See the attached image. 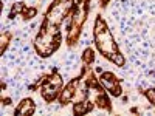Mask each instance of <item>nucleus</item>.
<instances>
[{
    "instance_id": "39448f33",
    "label": "nucleus",
    "mask_w": 155,
    "mask_h": 116,
    "mask_svg": "<svg viewBox=\"0 0 155 116\" xmlns=\"http://www.w3.org/2000/svg\"><path fill=\"white\" fill-rule=\"evenodd\" d=\"M146 96H147V99L152 102V104H155V90H147Z\"/></svg>"
},
{
    "instance_id": "f03ea898",
    "label": "nucleus",
    "mask_w": 155,
    "mask_h": 116,
    "mask_svg": "<svg viewBox=\"0 0 155 116\" xmlns=\"http://www.w3.org/2000/svg\"><path fill=\"white\" fill-rule=\"evenodd\" d=\"M101 82L104 84L115 96H118V95H120V85H118V81L115 79V76H113V74H110V73H104V74L101 76Z\"/></svg>"
},
{
    "instance_id": "423d86ee",
    "label": "nucleus",
    "mask_w": 155,
    "mask_h": 116,
    "mask_svg": "<svg viewBox=\"0 0 155 116\" xmlns=\"http://www.w3.org/2000/svg\"><path fill=\"white\" fill-rule=\"evenodd\" d=\"M84 57H85V62H92V60H93V51H92V50H87Z\"/></svg>"
},
{
    "instance_id": "f257e3e1",
    "label": "nucleus",
    "mask_w": 155,
    "mask_h": 116,
    "mask_svg": "<svg viewBox=\"0 0 155 116\" xmlns=\"http://www.w3.org/2000/svg\"><path fill=\"white\" fill-rule=\"evenodd\" d=\"M95 36H96V45H98L99 51L104 56L112 57L116 53V45L113 44V39L106 28V23L101 19H98L95 23Z\"/></svg>"
},
{
    "instance_id": "20e7f679",
    "label": "nucleus",
    "mask_w": 155,
    "mask_h": 116,
    "mask_svg": "<svg viewBox=\"0 0 155 116\" xmlns=\"http://www.w3.org/2000/svg\"><path fill=\"white\" fill-rule=\"evenodd\" d=\"M76 81L73 82V84H70L67 88H65V92H64L62 95H61V102H62V104H67V102L71 99V96L74 95V92H76Z\"/></svg>"
},
{
    "instance_id": "7ed1b4c3",
    "label": "nucleus",
    "mask_w": 155,
    "mask_h": 116,
    "mask_svg": "<svg viewBox=\"0 0 155 116\" xmlns=\"http://www.w3.org/2000/svg\"><path fill=\"white\" fill-rule=\"evenodd\" d=\"M33 110H34L33 101H31V99H23V101L20 102L19 108L16 110V113H17V114H30Z\"/></svg>"
}]
</instances>
